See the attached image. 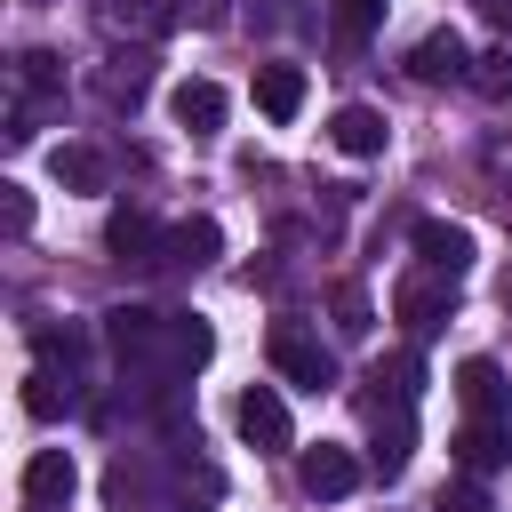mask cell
I'll use <instances>...</instances> for the list:
<instances>
[{"label":"cell","mask_w":512,"mask_h":512,"mask_svg":"<svg viewBox=\"0 0 512 512\" xmlns=\"http://www.w3.org/2000/svg\"><path fill=\"white\" fill-rule=\"evenodd\" d=\"M272 368H280L288 384H304V392H328V384H336V352H328L312 328H296V320L272 328Z\"/></svg>","instance_id":"cell-1"},{"label":"cell","mask_w":512,"mask_h":512,"mask_svg":"<svg viewBox=\"0 0 512 512\" xmlns=\"http://www.w3.org/2000/svg\"><path fill=\"white\" fill-rule=\"evenodd\" d=\"M160 336H168V312H144V304H112V312H104V344H112L120 360L152 368V376H160Z\"/></svg>","instance_id":"cell-2"},{"label":"cell","mask_w":512,"mask_h":512,"mask_svg":"<svg viewBox=\"0 0 512 512\" xmlns=\"http://www.w3.org/2000/svg\"><path fill=\"white\" fill-rule=\"evenodd\" d=\"M296 480H304V496H312V504H344V496L360 488V456H352V448H336V440H320V448H304V456H296Z\"/></svg>","instance_id":"cell-3"},{"label":"cell","mask_w":512,"mask_h":512,"mask_svg":"<svg viewBox=\"0 0 512 512\" xmlns=\"http://www.w3.org/2000/svg\"><path fill=\"white\" fill-rule=\"evenodd\" d=\"M72 488H80L72 448H32V456H24V504H32V512H64Z\"/></svg>","instance_id":"cell-4"},{"label":"cell","mask_w":512,"mask_h":512,"mask_svg":"<svg viewBox=\"0 0 512 512\" xmlns=\"http://www.w3.org/2000/svg\"><path fill=\"white\" fill-rule=\"evenodd\" d=\"M40 96H64V64H56L48 48H24V56H16V112H8V136H16V144L32 136V104H40Z\"/></svg>","instance_id":"cell-5"},{"label":"cell","mask_w":512,"mask_h":512,"mask_svg":"<svg viewBox=\"0 0 512 512\" xmlns=\"http://www.w3.org/2000/svg\"><path fill=\"white\" fill-rule=\"evenodd\" d=\"M408 72L424 80V88H448V80H472V48H464V32H424L416 48H408Z\"/></svg>","instance_id":"cell-6"},{"label":"cell","mask_w":512,"mask_h":512,"mask_svg":"<svg viewBox=\"0 0 512 512\" xmlns=\"http://www.w3.org/2000/svg\"><path fill=\"white\" fill-rule=\"evenodd\" d=\"M104 248H112L120 264H160V256H168V224H152L144 208H112V216H104Z\"/></svg>","instance_id":"cell-7"},{"label":"cell","mask_w":512,"mask_h":512,"mask_svg":"<svg viewBox=\"0 0 512 512\" xmlns=\"http://www.w3.org/2000/svg\"><path fill=\"white\" fill-rule=\"evenodd\" d=\"M208 352H216V328H208L200 312H168V336H160V384L192 376Z\"/></svg>","instance_id":"cell-8"},{"label":"cell","mask_w":512,"mask_h":512,"mask_svg":"<svg viewBox=\"0 0 512 512\" xmlns=\"http://www.w3.org/2000/svg\"><path fill=\"white\" fill-rule=\"evenodd\" d=\"M416 256H424V272L464 280V272H472V232L448 224V216H424V224H416Z\"/></svg>","instance_id":"cell-9"},{"label":"cell","mask_w":512,"mask_h":512,"mask_svg":"<svg viewBox=\"0 0 512 512\" xmlns=\"http://www.w3.org/2000/svg\"><path fill=\"white\" fill-rule=\"evenodd\" d=\"M456 392H464L472 424H512V384H504L496 360H464V368H456Z\"/></svg>","instance_id":"cell-10"},{"label":"cell","mask_w":512,"mask_h":512,"mask_svg":"<svg viewBox=\"0 0 512 512\" xmlns=\"http://www.w3.org/2000/svg\"><path fill=\"white\" fill-rule=\"evenodd\" d=\"M240 440H248V448H288V440H296L288 400H280L272 384H248V392H240Z\"/></svg>","instance_id":"cell-11"},{"label":"cell","mask_w":512,"mask_h":512,"mask_svg":"<svg viewBox=\"0 0 512 512\" xmlns=\"http://www.w3.org/2000/svg\"><path fill=\"white\" fill-rule=\"evenodd\" d=\"M168 112H176V128L216 136V128H224V112H232V96H224L216 80H176V88H168Z\"/></svg>","instance_id":"cell-12"},{"label":"cell","mask_w":512,"mask_h":512,"mask_svg":"<svg viewBox=\"0 0 512 512\" xmlns=\"http://www.w3.org/2000/svg\"><path fill=\"white\" fill-rule=\"evenodd\" d=\"M384 136H392V128H384V112H376V104H344V112L328 120V144H336L344 160H376V152H384Z\"/></svg>","instance_id":"cell-13"},{"label":"cell","mask_w":512,"mask_h":512,"mask_svg":"<svg viewBox=\"0 0 512 512\" xmlns=\"http://www.w3.org/2000/svg\"><path fill=\"white\" fill-rule=\"evenodd\" d=\"M224 256V232L208 224V216H184V224H168V256L160 264H176V272H200V264H216Z\"/></svg>","instance_id":"cell-14"},{"label":"cell","mask_w":512,"mask_h":512,"mask_svg":"<svg viewBox=\"0 0 512 512\" xmlns=\"http://www.w3.org/2000/svg\"><path fill=\"white\" fill-rule=\"evenodd\" d=\"M256 104H264V120H296L304 112V72L296 64H264L256 72Z\"/></svg>","instance_id":"cell-15"},{"label":"cell","mask_w":512,"mask_h":512,"mask_svg":"<svg viewBox=\"0 0 512 512\" xmlns=\"http://www.w3.org/2000/svg\"><path fill=\"white\" fill-rule=\"evenodd\" d=\"M504 456H512V424H464L456 432V464L464 472H496Z\"/></svg>","instance_id":"cell-16"},{"label":"cell","mask_w":512,"mask_h":512,"mask_svg":"<svg viewBox=\"0 0 512 512\" xmlns=\"http://www.w3.org/2000/svg\"><path fill=\"white\" fill-rule=\"evenodd\" d=\"M48 168H56V184H72V192H104V176H112L96 144H56Z\"/></svg>","instance_id":"cell-17"},{"label":"cell","mask_w":512,"mask_h":512,"mask_svg":"<svg viewBox=\"0 0 512 512\" xmlns=\"http://www.w3.org/2000/svg\"><path fill=\"white\" fill-rule=\"evenodd\" d=\"M448 288H456V280H400V296H392V304H400V320H408V328H440Z\"/></svg>","instance_id":"cell-18"},{"label":"cell","mask_w":512,"mask_h":512,"mask_svg":"<svg viewBox=\"0 0 512 512\" xmlns=\"http://www.w3.org/2000/svg\"><path fill=\"white\" fill-rule=\"evenodd\" d=\"M144 80H152V64H144V56H112L104 96H112V104H136V96H144Z\"/></svg>","instance_id":"cell-19"},{"label":"cell","mask_w":512,"mask_h":512,"mask_svg":"<svg viewBox=\"0 0 512 512\" xmlns=\"http://www.w3.org/2000/svg\"><path fill=\"white\" fill-rule=\"evenodd\" d=\"M24 408H32V416H64V408H72V392H56V368H32V376H24Z\"/></svg>","instance_id":"cell-20"},{"label":"cell","mask_w":512,"mask_h":512,"mask_svg":"<svg viewBox=\"0 0 512 512\" xmlns=\"http://www.w3.org/2000/svg\"><path fill=\"white\" fill-rule=\"evenodd\" d=\"M96 16H104V24H136V32H152V24L168 16V8H144V0H104Z\"/></svg>","instance_id":"cell-21"},{"label":"cell","mask_w":512,"mask_h":512,"mask_svg":"<svg viewBox=\"0 0 512 512\" xmlns=\"http://www.w3.org/2000/svg\"><path fill=\"white\" fill-rule=\"evenodd\" d=\"M432 512H496V504H488V496H480L472 480H448V488L432 496Z\"/></svg>","instance_id":"cell-22"},{"label":"cell","mask_w":512,"mask_h":512,"mask_svg":"<svg viewBox=\"0 0 512 512\" xmlns=\"http://www.w3.org/2000/svg\"><path fill=\"white\" fill-rule=\"evenodd\" d=\"M472 80H480V88H488V96H504V88H512V48H488V56H480V72H472Z\"/></svg>","instance_id":"cell-23"},{"label":"cell","mask_w":512,"mask_h":512,"mask_svg":"<svg viewBox=\"0 0 512 512\" xmlns=\"http://www.w3.org/2000/svg\"><path fill=\"white\" fill-rule=\"evenodd\" d=\"M336 328H344V336H368V296H360V288L336 296Z\"/></svg>","instance_id":"cell-24"},{"label":"cell","mask_w":512,"mask_h":512,"mask_svg":"<svg viewBox=\"0 0 512 512\" xmlns=\"http://www.w3.org/2000/svg\"><path fill=\"white\" fill-rule=\"evenodd\" d=\"M0 200H8V232L24 240V232H32V192H24V184H0Z\"/></svg>","instance_id":"cell-25"},{"label":"cell","mask_w":512,"mask_h":512,"mask_svg":"<svg viewBox=\"0 0 512 512\" xmlns=\"http://www.w3.org/2000/svg\"><path fill=\"white\" fill-rule=\"evenodd\" d=\"M336 16H344V32H368L384 16V0H336Z\"/></svg>","instance_id":"cell-26"},{"label":"cell","mask_w":512,"mask_h":512,"mask_svg":"<svg viewBox=\"0 0 512 512\" xmlns=\"http://www.w3.org/2000/svg\"><path fill=\"white\" fill-rule=\"evenodd\" d=\"M176 24H216V0H176Z\"/></svg>","instance_id":"cell-27"},{"label":"cell","mask_w":512,"mask_h":512,"mask_svg":"<svg viewBox=\"0 0 512 512\" xmlns=\"http://www.w3.org/2000/svg\"><path fill=\"white\" fill-rule=\"evenodd\" d=\"M480 8H488V16H496V24H504V16H512V0H480Z\"/></svg>","instance_id":"cell-28"}]
</instances>
